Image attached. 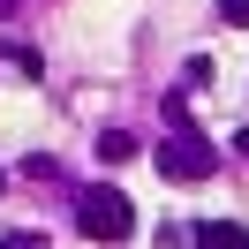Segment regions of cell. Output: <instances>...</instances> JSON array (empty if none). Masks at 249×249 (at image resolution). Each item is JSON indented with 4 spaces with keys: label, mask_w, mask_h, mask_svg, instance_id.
Here are the masks:
<instances>
[{
    "label": "cell",
    "mask_w": 249,
    "mask_h": 249,
    "mask_svg": "<svg viewBox=\"0 0 249 249\" xmlns=\"http://www.w3.org/2000/svg\"><path fill=\"white\" fill-rule=\"evenodd\" d=\"M98 159H106V166H121V159H136V136H128V128H106V136H98Z\"/></svg>",
    "instance_id": "cell-4"
},
{
    "label": "cell",
    "mask_w": 249,
    "mask_h": 249,
    "mask_svg": "<svg viewBox=\"0 0 249 249\" xmlns=\"http://www.w3.org/2000/svg\"><path fill=\"white\" fill-rule=\"evenodd\" d=\"M76 227L91 234V242H136V204L121 196V189H83L76 196Z\"/></svg>",
    "instance_id": "cell-1"
},
{
    "label": "cell",
    "mask_w": 249,
    "mask_h": 249,
    "mask_svg": "<svg viewBox=\"0 0 249 249\" xmlns=\"http://www.w3.org/2000/svg\"><path fill=\"white\" fill-rule=\"evenodd\" d=\"M189 242H196V249H249V234L234 227V219H204V227L189 234Z\"/></svg>",
    "instance_id": "cell-3"
},
{
    "label": "cell",
    "mask_w": 249,
    "mask_h": 249,
    "mask_svg": "<svg viewBox=\"0 0 249 249\" xmlns=\"http://www.w3.org/2000/svg\"><path fill=\"white\" fill-rule=\"evenodd\" d=\"M0 249H38V242H31V234H8V242H0Z\"/></svg>",
    "instance_id": "cell-6"
},
{
    "label": "cell",
    "mask_w": 249,
    "mask_h": 249,
    "mask_svg": "<svg viewBox=\"0 0 249 249\" xmlns=\"http://www.w3.org/2000/svg\"><path fill=\"white\" fill-rule=\"evenodd\" d=\"M159 174H166V181H212V174H219V151H212L204 136L181 128V136L159 143Z\"/></svg>",
    "instance_id": "cell-2"
},
{
    "label": "cell",
    "mask_w": 249,
    "mask_h": 249,
    "mask_svg": "<svg viewBox=\"0 0 249 249\" xmlns=\"http://www.w3.org/2000/svg\"><path fill=\"white\" fill-rule=\"evenodd\" d=\"M219 16H227V23H242V31H249V0H219Z\"/></svg>",
    "instance_id": "cell-5"
}]
</instances>
